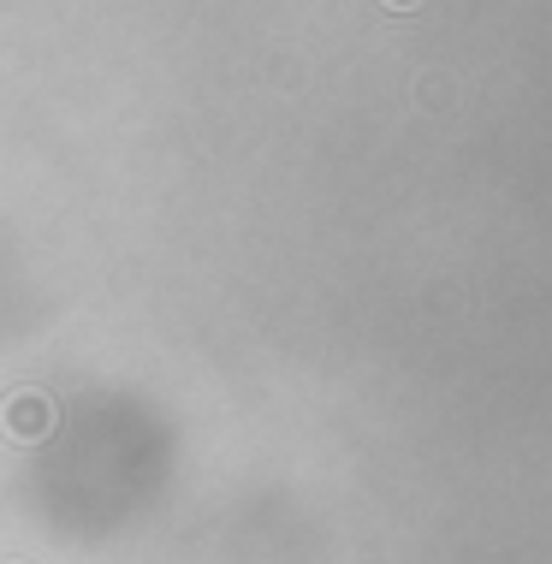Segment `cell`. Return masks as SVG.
Segmentation results:
<instances>
[{
  "label": "cell",
  "mask_w": 552,
  "mask_h": 564,
  "mask_svg": "<svg viewBox=\"0 0 552 564\" xmlns=\"http://www.w3.org/2000/svg\"><path fill=\"white\" fill-rule=\"evenodd\" d=\"M48 429H54L48 399H36V392H19V399H7V434H12V440H42Z\"/></svg>",
  "instance_id": "6da1fadb"
},
{
  "label": "cell",
  "mask_w": 552,
  "mask_h": 564,
  "mask_svg": "<svg viewBox=\"0 0 552 564\" xmlns=\"http://www.w3.org/2000/svg\"><path fill=\"white\" fill-rule=\"evenodd\" d=\"M392 7H416V0H392Z\"/></svg>",
  "instance_id": "7a4b0ae2"
}]
</instances>
